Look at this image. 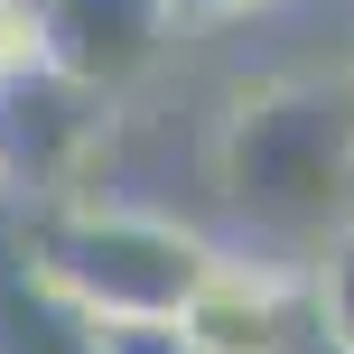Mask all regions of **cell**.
Segmentation results:
<instances>
[{
  "label": "cell",
  "instance_id": "4",
  "mask_svg": "<svg viewBox=\"0 0 354 354\" xmlns=\"http://www.w3.org/2000/svg\"><path fill=\"white\" fill-rule=\"evenodd\" d=\"M0 354H103V317H84L47 261L0 252Z\"/></svg>",
  "mask_w": 354,
  "mask_h": 354
},
{
  "label": "cell",
  "instance_id": "5",
  "mask_svg": "<svg viewBox=\"0 0 354 354\" xmlns=\"http://www.w3.org/2000/svg\"><path fill=\"white\" fill-rule=\"evenodd\" d=\"M317 308H326V326H336V345L354 354V224L336 233V252H326V270H317Z\"/></svg>",
  "mask_w": 354,
  "mask_h": 354
},
{
  "label": "cell",
  "instance_id": "2",
  "mask_svg": "<svg viewBox=\"0 0 354 354\" xmlns=\"http://www.w3.org/2000/svg\"><path fill=\"white\" fill-rule=\"evenodd\" d=\"M47 270H56V289H66L84 317H103V326H177L224 261H214L196 233L149 224V214H84V224H66L47 243Z\"/></svg>",
  "mask_w": 354,
  "mask_h": 354
},
{
  "label": "cell",
  "instance_id": "7",
  "mask_svg": "<svg viewBox=\"0 0 354 354\" xmlns=\"http://www.w3.org/2000/svg\"><path fill=\"white\" fill-rule=\"evenodd\" d=\"M103 354H196L187 326H103Z\"/></svg>",
  "mask_w": 354,
  "mask_h": 354
},
{
  "label": "cell",
  "instance_id": "6",
  "mask_svg": "<svg viewBox=\"0 0 354 354\" xmlns=\"http://www.w3.org/2000/svg\"><path fill=\"white\" fill-rule=\"evenodd\" d=\"M37 66V0H0V84Z\"/></svg>",
  "mask_w": 354,
  "mask_h": 354
},
{
  "label": "cell",
  "instance_id": "8",
  "mask_svg": "<svg viewBox=\"0 0 354 354\" xmlns=\"http://www.w3.org/2000/svg\"><path fill=\"white\" fill-rule=\"evenodd\" d=\"M177 10H261V0H177Z\"/></svg>",
  "mask_w": 354,
  "mask_h": 354
},
{
  "label": "cell",
  "instance_id": "1",
  "mask_svg": "<svg viewBox=\"0 0 354 354\" xmlns=\"http://www.w3.org/2000/svg\"><path fill=\"white\" fill-rule=\"evenodd\" d=\"M224 187L261 224H326L354 187V84H270L224 122Z\"/></svg>",
  "mask_w": 354,
  "mask_h": 354
},
{
  "label": "cell",
  "instance_id": "3",
  "mask_svg": "<svg viewBox=\"0 0 354 354\" xmlns=\"http://www.w3.org/2000/svg\"><path fill=\"white\" fill-rule=\"evenodd\" d=\"M168 19H177V0H37V56L103 93L112 75L149 66Z\"/></svg>",
  "mask_w": 354,
  "mask_h": 354
}]
</instances>
